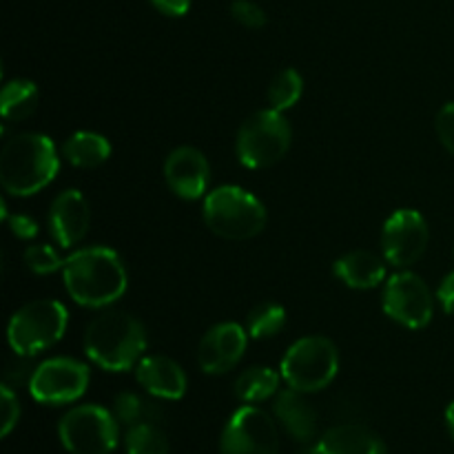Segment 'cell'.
I'll return each mask as SVG.
<instances>
[{
    "label": "cell",
    "instance_id": "cell-22",
    "mask_svg": "<svg viewBox=\"0 0 454 454\" xmlns=\"http://www.w3.org/2000/svg\"><path fill=\"white\" fill-rule=\"evenodd\" d=\"M279 380H282V375H278L270 368L253 366L238 377V381H235V395H238V399H242L247 403L266 402V399L273 397L279 390Z\"/></svg>",
    "mask_w": 454,
    "mask_h": 454
},
{
    "label": "cell",
    "instance_id": "cell-8",
    "mask_svg": "<svg viewBox=\"0 0 454 454\" xmlns=\"http://www.w3.org/2000/svg\"><path fill=\"white\" fill-rule=\"evenodd\" d=\"M60 442L71 454H111L118 446V419L100 406H78L62 417Z\"/></svg>",
    "mask_w": 454,
    "mask_h": 454
},
{
    "label": "cell",
    "instance_id": "cell-12",
    "mask_svg": "<svg viewBox=\"0 0 454 454\" xmlns=\"http://www.w3.org/2000/svg\"><path fill=\"white\" fill-rule=\"evenodd\" d=\"M428 224L419 211H412V208L395 211L386 220L384 231H381L384 260L397 269H408L424 255L428 248Z\"/></svg>",
    "mask_w": 454,
    "mask_h": 454
},
{
    "label": "cell",
    "instance_id": "cell-6",
    "mask_svg": "<svg viewBox=\"0 0 454 454\" xmlns=\"http://www.w3.org/2000/svg\"><path fill=\"white\" fill-rule=\"evenodd\" d=\"M282 380L300 393L324 390L340 372V353L328 337H301L282 359Z\"/></svg>",
    "mask_w": 454,
    "mask_h": 454
},
{
    "label": "cell",
    "instance_id": "cell-3",
    "mask_svg": "<svg viewBox=\"0 0 454 454\" xmlns=\"http://www.w3.org/2000/svg\"><path fill=\"white\" fill-rule=\"evenodd\" d=\"M146 350V331L133 315L106 310L91 319L84 333V353L111 372L131 371Z\"/></svg>",
    "mask_w": 454,
    "mask_h": 454
},
{
    "label": "cell",
    "instance_id": "cell-4",
    "mask_svg": "<svg viewBox=\"0 0 454 454\" xmlns=\"http://www.w3.org/2000/svg\"><path fill=\"white\" fill-rule=\"evenodd\" d=\"M204 222L217 238L251 239L266 226V208L260 200L239 186H217L204 200Z\"/></svg>",
    "mask_w": 454,
    "mask_h": 454
},
{
    "label": "cell",
    "instance_id": "cell-25",
    "mask_svg": "<svg viewBox=\"0 0 454 454\" xmlns=\"http://www.w3.org/2000/svg\"><path fill=\"white\" fill-rule=\"evenodd\" d=\"M129 454H168L167 434L153 421H140L127 433Z\"/></svg>",
    "mask_w": 454,
    "mask_h": 454
},
{
    "label": "cell",
    "instance_id": "cell-28",
    "mask_svg": "<svg viewBox=\"0 0 454 454\" xmlns=\"http://www.w3.org/2000/svg\"><path fill=\"white\" fill-rule=\"evenodd\" d=\"M231 16L248 29H262L266 25V12L253 0H233L231 3Z\"/></svg>",
    "mask_w": 454,
    "mask_h": 454
},
{
    "label": "cell",
    "instance_id": "cell-19",
    "mask_svg": "<svg viewBox=\"0 0 454 454\" xmlns=\"http://www.w3.org/2000/svg\"><path fill=\"white\" fill-rule=\"evenodd\" d=\"M333 273L348 288L368 291L380 286L386 279V260L371 251H353L341 255L333 264Z\"/></svg>",
    "mask_w": 454,
    "mask_h": 454
},
{
    "label": "cell",
    "instance_id": "cell-29",
    "mask_svg": "<svg viewBox=\"0 0 454 454\" xmlns=\"http://www.w3.org/2000/svg\"><path fill=\"white\" fill-rule=\"evenodd\" d=\"M0 406H3V428H0V434L7 437L13 430V426L18 424V417H20V403H18V397L9 388V384L0 386Z\"/></svg>",
    "mask_w": 454,
    "mask_h": 454
},
{
    "label": "cell",
    "instance_id": "cell-15",
    "mask_svg": "<svg viewBox=\"0 0 454 454\" xmlns=\"http://www.w3.org/2000/svg\"><path fill=\"white\" fill-rule=\"evenodd\" d=\"M89 224H91V211L80 191L67 189L56 195L49 211V231L62 248L82 242Z\"/></svg>",
    "mask_w": 454,
    "mask_h": 454
},
{
    "label": "cell",
    "instance_id": "cell-21",
    "mask_svg": "<svg viewBox=\"0 0 454 454\" xmlns=\"http://www.w3.org/2000/svg\"><path fill=\"white\" fill-rule=\"evenodd\" d=\"M38 106V87L31 80H9L0 96V111L7 122H20L29 118Z\"/></svg>",
    "mask_w": 454,
    "mask_h": 454
},
{
    "label": "cell",
    "instance_id": "cell-34",
    "mask_svg": "<svg viewBox=\"0 0 454 454\" xmlns=\"http://www.w3.org/2000/svg\"><path fill=\"white\" fill-rule=\"evenodd\" d=\"M446 426H448V430H450V434L454 439V402L450 403V406H448V411H446Z\"/></svg>",
    "mask_w": 454,
    "mask_h": 454
},
{
    "label": "cell",
    "instance_id": "cell-11",
    "mask_svg": "<svg viewBox=\"0 0 454 454\" xmlns=\"http://www.w3.org/2000/svg\"><path fill=\"white\" fill-rule=\"evenodd\" d=\"M278 426L251 403L231 415L220 442V454H278Z\"/></svg>",
    "mask_w": 454,
    "mask_h": 454
},
{
    "label": "cell",
    "instance_id": "cell-14",
    "mask_svg": "<svg viewBox=\"0 0 454 454\" xmlns=\"http://www.w3.org/2000/svg\"><path fill=\"white\" fill-rule=\"evenodd\" d=\"M164 177L167 184L177 198L198 200L208 189L211 180V167L207 155L193 146H177L168 153L164 162Z\"/></svg>",
    "mask_w": 454,
    "mask_h": 454
},
{
    "label": "cell",
    "instance_id": "cell-7",
    "mask_svg": "<svg viewBox=\"0 0 454 454\" xmlns=\"http://www.w3.org/2000/svg\"><path fill=\"white\" fill-rule=\"evenodd\" d=\"M291 124L279 111L262 109L239 127L238 160L247 168H266L278 164L291 149Z\"/></svg>",
    "mask_w": 454,
    "mask_h": 454
},
{
    "label": "cell",
    "instance_id": "cell-5",
    "mask_svg": "<svg viewBox=\"0 0 454 454\" xmlns=\"http://www.w3.org/2000/svg\"><path fill=\"white\" fill-rule=\"evenodd\" d=\"M69 315L56 300H35L13 313L7 326L9 346L20 357H35L62 340Z\"/></svg>",
    "mask_w": 454,
    "mask_h": 454
},
{
    "label": "cell",
    "instance_id": "cell-10",
    "mask_svg": "<svg viewBox=\"0 0 454 454\" xmlns=\"http://www.w3.org/2000/svg\"><path fill=\"white\" fill-rule=\"evenodd\" d=\"M381 306L393 322L417 331V328L428 326L433 319L434 297L419 275L402 270L386 282Z\"/></svg>",
    "mask_w": 454,
    "mask_h": 454
},
{
    "label": "cell",
    "instance_id": "cell-23",
    "mask_svg": "<svg viewBox=\"0 0 454 454\" xmlns=\"http://www.w3.org/2000/svg\"><path fill=\"white\" fill-rule=\"evenodd\" d=\"M301 93H304V80H301V75L295 69H284L273 78L266 98H269L270 109L284 114V111L293 109L300 102Z\"/></svg>",
    "mask_w": 454,
    "mask_h": 454
},
{
    "label": "cell",
    "instance_id": "cell-1",
    "mask_svg": "<svg viewBox=\"0 0 454 454\" xmlns=\"http://www.w3.org/2000/svg\"><path fill=\"white\" fill-rule=\"evenodd\" d=\"M62 279L71 300L89 309H105L127 291V269L106 247L80 248L62 266Z\"/></svg>",
    "mask_w": 454,
    "mask_h": 454
},
{
    "label": "cell",
    "instance_id": "cell-17",
    "mask_svg": "<svg viewBox=\"0 0 454 454\" xmlns=\"http://www.w3.org/2000/svg\"><path fill=\"white\" fill-rule=\"evenodd\" d=\"M313 454H388L380 434L359 424L331 428L317 443Z\"/></svg>",
    "mask_w": 454,
    "mask_h": 454
},
{
    "label": "cell",
    "instance_id": "cell-2",
    "mask_svg": "<svg viewBox=\"0 0 454 454\" xmlns=\"http://www.w3.org/2000/svg\"><path fill=\"white\" fill-rule=\"evenodd\" d=\"M60 158L44 133H20L3 146L0 184L9 195L27 198L43 191L58 176Z\"/></svg>",
    "mask_w": 454,
    "mask_h": 454
},
{
    "label": "cell",
    "instance_id": "cell-26",
    "mask_svg": "<svg viewBox=\"0 0 454 454\" xmlns=\"http://www.w3.org/2000/svg\"><path fill=\"white\" fill-rule=\"evenodd\" d=\"M151 412H155V411L149 406V402L140 399L137 395L120 393L118 397H115V403H114L115 419H118L120 424H127L129 428L136 424H140V421H151L149 419Z\"/></svg>",
    "mask_w": 454,
    "mask_h": 454
},
{
    "label": "cell",
    "instance_id": "cell-24",
    "mask_svg": "<svg viewBox=\"0 0 454 454\" xmlns=\"http://www.w3.org/2000/svg\"><path fill=\"white\" fill-rule=\"evenodd\" d=\"M286 324V310L284 306L273 304H260L248 313L247 317V331L248 337L253 340H269V337H275Z\"/></svg>",
    "mask_w": 454,
    "mask_h": 454
},
{
    "label": "cell",
    "instance_id": "cell-30",
    "mask_svg": "<svg viewBox=\"0 0 454 454\" xmlns=\"http://www.w3.org/2000/svg\"><path fill=\"white\" fill-rule=\"evenodd\" d=\"M434 127H437V136L442 145L446 146L448 153L454 155V102L439 111Z\"/></svg>",
    "mask_w": 454,
    "mask_h": 454
},
{
    "label": "cell",
    "instance_id": "cell-27",
    "mask_svg": "<svg viewBox=\"0 0 454 454\" xmlns=\"http://www.w3.org/2000/svg\"><path fill=\"white\" fill-rule=\"evenodd\" d=\"M22 260H25L27 269L35 275H51L65 266V260L49 244H34V247L27 248Z\"/></svg>",
    "mask_w": 454,
    "mask_h": 454
},
{
    "label": "cell",
    "instance_id": "cell-33",
    "mask_svg": "<svg viewBox=\"0 0 454 454\" xmlns=\"http://www.w3.org/2000/svg\"><path fill=\"white\" fill-rule=\"evenodd\" d=\"M437 300L448 315H454V270L446 279H443L442 284H439Z\"/></svg>",
    "mask_w": 454,
    "mask_h": 454
},
{
    "label": "cell",
    "instance_id": "cell-31",
    "mask_svg": "<svg viewBox=\"0 0 454 454\" xmlns=\"http://www.w3.org/2000/svg\"><path fill=\"white\" fill-rule=\"evenodd\" d=\"M7 224L12 229V233L20 239H34L38 235V224L29 215H20L18 213V215L7 217Z\"/></svg>",
    "mask_w": 454,
    "mask_h": 454
},
{
    "label": "cell",
    "instance_id": "cell-20",
    "mask_svg": "<svg viewBox=\"0 0 454 454\" xmlns=\"http://www.w3.org/2000/svg\"><path fill=\"white\" fill-rule=\"evenodd\" d=\"M62 155L78 168H96L111 158V145L102 133L78 131L65 142Z\"/></svg>",
    "mask_w": 454,
    "mask_h": 454
},
{
    "label": "cell",
    "instance_id": "cell-18",
    "mask_svg": "<svg viewBox=\"0 0 454 454\" xmlns=\"http://www.w3.org/2000/svg\"><path fill=\"white\" fill-rule=\"evenodd\" d=\"M275 417L295 442L309 443L317 433V415L315 408L304 399L300 390H284L275 399Z\"/></svg>",
    "mask_w": 454,
    "mask_h": 454
},
{
    "label": "cell",
    "instance_id": "cell-9",
    "mask_svg": "<svg viewBox=\"0 0 454 454\" xmlns=\"http://www.w3.org/2000/svg\"><path fill=\"white\" fill-rule=\"evenodd\" d=\"M87 364L71 357H53L38 364L31 371L29 393L35 402L47 406L71 403L87 393L89 386Z\"/></svg>",
    "mask_w": 454,
    "mask_h": 454
},
{
    "label": "cell",
    "instance_id": "cell-16",
    "mask_svg": "<svg viewBox=\"0 0 454 454\" xmlns=\"http://www.w3.org/2000/svg\"><path fill=\"white\" fill-rule=\"evenodd\" d=\"M142 388L160 399H182L186 393V375L182 366L162 355L142 357L136 366Z\"/></svg>",
    "mask_w": 454,
    "mask_h": 454
},
{
    "label": "cell",
    "instance_id": "cell-32",
    "mask_svg": "<svg viewBox=\"0 0 454 454\" xmlns=\"http://www.w3.org/2000/svg\"><path fill=\"white\" fill-rule=\"evenodd\" d=\"M151 4H153L160 13L171 18L184 16L191 9V0H151Z\"/></svg>",
    "mask_w": 454,
    "mask_h": 454
},
{
    "label": "cell",
    "instance_id": "cell-13",
    "mask_svg": "<svg viewBox=\"0 0 454 454\" xmlns=\"http://www.w3.org/2000/svg\"><path fill=\"white\" fill-rule=\"evenodd\" d=\"M248 344V331L235 322L213 326L198 346V364L207 375H224L239 364Z\"/></svg>",
    "mask_w": 454,
    "mask_h": 454
}]
</instances>
